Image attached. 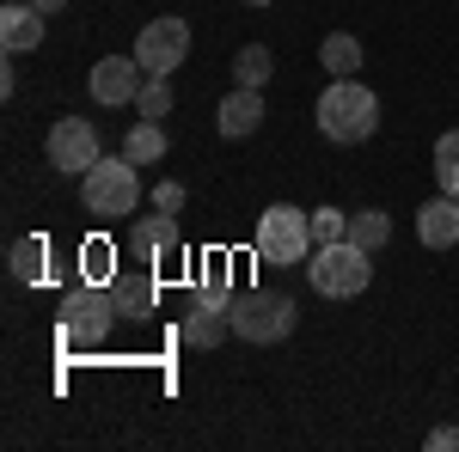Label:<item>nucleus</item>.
<instances>
[{"instance_id":"nucleus-26","label":"nucleus","mask_w":459,"mask_h":452,"mask_svg":"<svg viewBox=\"0 0 459 452\" xmlns=\"http://www.w3.org/2000/svg\"><path fill=\"white\" fill-rule=\"evenodd\" d=\"M429 452H459V428H429Z\"/></svg>"},{"instance_id":"nucleus-27","label":"nucleus","mask_w":459,"mask_h":452,"mask_svg":"<svg viewBox=\"0 0 459 452\" xmlns=\"http://www.w3.org/2000/svg\"><path fill=\"white\" fill-rule=\"evenodd\" d=\"M37 13H62V6H68V0H31Z\"/></svg>"},{"instance_id":"nucleus-2","label":"nucleus","mask_w":459,"mask_h":452,"mask_svg":"<svg viewBox=\"0 0 459 452\" xmlns=\"http://www.w3.org/2000/svg\"><path fill=\"white\" fill-rule=\"evenodd\" d=\"M80 209L99 214V220H129V214L142 209V166L123 153V159H99L92 172L80 177Z\"/></svg>"},{"instance_id":"nucleus-3","label":"nucleus","mask_w":459,"mask_h":452,"mask_svg":"<svg viewBox=\"0 0 459 452\" xmlns=\"http://www.w3.org/2000/svg\"><path fill=\"white\" fill-rule=\"evenodd\" d=\"M257 263L264 269H288V263H307L313 257V209H294V202H276V209L257 214Z\"/></svg>"},{"instance_id":"nucleus-28","label":"nucleus","mask_w":459,"mask_h":452,"mask_svg":"<svg viewBox=\"0 0 459 452\" xmlns=\"http://www.w3.org/2000/svg\"><path fill=\"white\" fill-rule=\"evenodd\" d=\"M246 6H270V0H246Z\"/></svg>"},{"instance_id":"nucleus-25","label":"nucleus","mask_w":459,"mask_h":452,"mask_svg":"<svg viewBox=\"0 0 459 452\" xmlns=\"http://www.w3.org/2000/svg\"><path fill=\"white\" fill-rule=\"evenodd\" d=\"M153 209L178 214V209H184V183H172V177H166V183H160V190H153Z\"/></svg>"},{"instance_id":"nucleus-10","label":"nucleus","mask_w":459,"mask_h":452,"mask_svg":"<svg viewBox=\"0 0 459 452\" xmlns=\"http://www.w3.org/2000/svg\"><path fill=\"white\" fill-rule=\"evenodd\" d=\"M110 300H117V312L123 318H147L153 306H160V281H153V263H123L117 269V281H110Z\"/></svg>"},{"instance_id":"nucleus-5","label":"nucleus","mask_w":459,"mask_h":452,"mask_svg":"<svg viewBox=\"0 0 459 452\" xmlns=\"http://www.w3.org/2000/svg\"><path fill=\"white\" fill-rule=\"evenodd\" d=\"M117 318L123 312H117L105 281H74L68 294H62V343L68 348H99Z\"/></svg>"},{"instance_id":"nucleus-15","label":"nucleus","mask_w":459,"mask_h":452,"mask_svg":"<svg viewBox=\"0 0 459 452\" xmlns=\"http://www.w3.org/2000/svg\"><path fill=\"white\" fill-rule=\"evenodd\" d=\"M6 269H13V281H19V287H37V281H43V269H49V239H13Z\"/></svg>"},{"instance_id":"nucleus-7","label":"nucleus","mask_w":459,"mask_h":452,"mask_svg":"<svg viewBox=\"0 0 459 452\" xmlns=\"http://www.w3.org/2000/svg\"><path fill=\"white\" fill-rule=\"evenodd\" d=\"M43 153H49V166L68 177H86L99 159H105V141H99V129L86 123V116H62L56 129H49V141H43Z\"/></svg>"},{"instance_id":"nucleus-12","label":"nucleus","mask_w":459,"mask_h":452,"mask_svg":"<svg viewBox=\"0 0 459 452\" xmlns=\"http://www.w3.org/2000/svg\"><path fill=\"white\" fill-rule=\"evenodd\" d=\"M214 129L227 141H246L264 129V92L257 86H233L227 98H221V110H214Z\"/></svg>"},{"instance_id":"nucleus-8","label":"nucleus","mask_w":459,"mask_h":452,"mask_svg":"<svg viewBox=\"0 0 459 452\" xmlns=\"http://www.w3.org/2000/svg\"><path fill=\"white\" fill-rule=\"evenodd\" d=\"M184 55H190V25L184 19H147L142 37H135V62H142L147 73H172L184 68Z\"/></svg>"},{"instance_id":"nucleus-23","label":"nucleus","mask_w":459,"mask_h":452,"mask_svg":"<svg viewBox=\"0 0 459 452\" xmlns=\"http://www.w3.org/2000/svg\"><path fill=\"white\" fill-rule=\"evenodd\" d=\"M435 183L447 196H459V129H447V135L435 141Z\"/></svg>"},{"instance_id":"nucleus-9","label":"nucleus","mask_w":459,"mask_h":452,"mask_svg":"<svg viewBox=\"0 0 459 452\" xmlns=\"http://www.w3.org/2000/svg\"><path fill=\"white\" fill-rule=\"evenodd\" d=\"M92 105H105V110H117V105H135L142 98V86H147V68L135 62V55H105L99 68H92Z\"/></svg>"},{"instance_id":"nucleus-6","label":"nucleus","mask_w":459,"mask_h":452,"mask_svg":"<svg viewBox=\"0 0 459 452\" xmlns=\"http://www.w3.org/2000/svg\"><path fill=\"white\" fill-rule=\"evenodd\" d=\"M227 324H233L239 343H282V337H294V324H300V306L288 294H239Z\"/></svg>"},{"instance_id":"nucleus-13","label":"nucleus","mask_w":459,"mask_h":452,"mask_svg":"<svg viewBox=\"0 0 459 452\" xmlns=\"http://www.w3.org/2000/svg\"><path fill=\"white\" fill-rule=\"evenodd\" d=\"M417 239L429 244V251H454L459 244V196H429L423 209H417Z\"/></svg>"},{"instance_id":"nucleus-1","label":"nucleus","mask_w":459,"mask_h":452,"mask_svg":"<svg viewBox=\"0 0 459 452\" xmlns=\"http://www.w3.org/2000/svg\"><path fill=\"white\" fill-rule=\"evenodd\" d=\"M374 129H380V98H374V86H361V80H331L325 98H318V135L337 141V147H361Z\"/></svg>"},{"instance_id":"nucleus-4","label":"nucleus","mask_w":459,"mask_h":452,"mask_svg":"<svg viewBox=\"0 0 459 452\" xmlns=\"http://www.w3.org/2000/svg\"><path fill=\"white\" fill-rule=\"evenodd\" d=\"M307 281H313V294H325V300H355V294H368V281H374V251H361L355 239L313 244Z\"/></svg>"},{"instance_id":"nucleus-17","label":"nucleus","mask_w":459,"mask_h":452,"mask_svg":"<svg viewBox=\"0 0 459 452\" xmlns=\"http://www.w3.org/2000/svg\"><path fill=\"white\" fill-rule=\"evenodd\" d=\"M318 68L331 73V80H355V68H361V43H355L350 31H331L325 43H318Z\"/></svg>"},{"instance_id":"nucleus-19","label":"nucleus","mask_w":459,"mask_h":452,"mask_svg":"<svg viewBox=\"0 0 459 452\" xmlns=\"http://www.w3.org/2000/svg\"><path fill=\"white\" fill-rule=\"evenodd\" d=\"M117 269H123V263H117V244L110 239H86L80 244V281H117Z\"/></svg>"},{"instance_id":"nucleus-16","label":"nucleus","mask_w":459,"mask_h":452,"mask_svg":"<svg viewBox=\"0 0 459 452\" xmlns=\"http://www.w3.org/2000/svg\"><path fill=\"white\" fill-rule=\"evenodd\" d=\"M227 330H233L227 312H214V306H203V300H190V312H184V343H190V348H221Z\"/></svg>"},{"instance_id":"nucleus-11","label":"nucleus","mask_w":459,"mask_h":452,"mask_svg":"<svg viewBox=\"0 0 459 452\" xmlns=\"http://www.w3.org/2000/svg\"><path fill=\"white\" fill-rule=\"evenodd\" d=\"M178 244H184V226H178V214H166V209L129 226V257H135V263H160V257H172Z\"/></svg>"},{"instance_id":"nucleus-18","label":"nucleus","mask_w":459,"mask_h":452,"mask_svg":"<svg viewBox=\"0 0 459 452\" xmlns=\"http://www.w3.org/2000/svg\"><path fill=\"white\" fill-rule=\"evenodd\" d=\"M123 153H129L135 166H160V159H166V129L142 116V123H135V129L123 135Z\"/></svg>"},{"instance_id":"nucleus-14","label":"nucleus","mask_w":459,"mask_h":452,"mask_svg":"<svg viewBox=\"0 0 459 452\" xmlns=\"http://www.w3.org/2000/svg\"><path fill=\"white\" fill-rule=\"evenodd\" d=\"M43 19L49 13H37L31 0H13V6H0V43H6V55H25L43 43Z\"/></svg>"},{"instance_id":"nucleus-20","label":"nucleus","mask_w":459,"mask_h":452,"mask_svg":"<svg viewBox=\"0 0 459 452\" xmlns=\"http://www.w3.org/2000/svg\"><path fill=\"white\" fill-rule=\"evenodd\" d=\"M350 239L361 244V251H386V239H392V214H386V209H361V214H350Z\"/></svg>"},{"instance_id":"nucleus-24","label":"nucleus","mask_w":459,"mask_h":452,"mask_svg":"<svg viewBox=\"0 0 459 452\" xmlns=\"http://www.w3.org/2000/svg\"><path fill=\"white\" fill-rule=\"evenodd\" d=\"M337 239H350V214L343 209H313V244H337Z\"/></svg>"},{"instance_id":"nucleus-22","label":"nucleus","mask_w":459,"mask_h":452,"mask_svg":"<svg viewBox=\"0 0 459 452\" xmlns=\"http://www.w3.org/2000/svg\"><path fill=\"white\" fill-rule=\"evenodd\" d=\"M135 116H147V123L172 116V73H147L142 98H135Z\"/></svg>"},{"instance_id":"nucleus-21","label":"nucleus","mask_w":459,"mask_h":452,"mask_svg":"<svg viewBox=\"0 0 459 452\" xmlns=\"http://www.w3.org/2000/svg\"><path fill=\"white\" fill-rule=\"evenodd\" d=\"M270 73H276V55H270L264 43H246V49L233 55V80H239V86H257V92H264Z\"/></svg>"}]
</instances>
